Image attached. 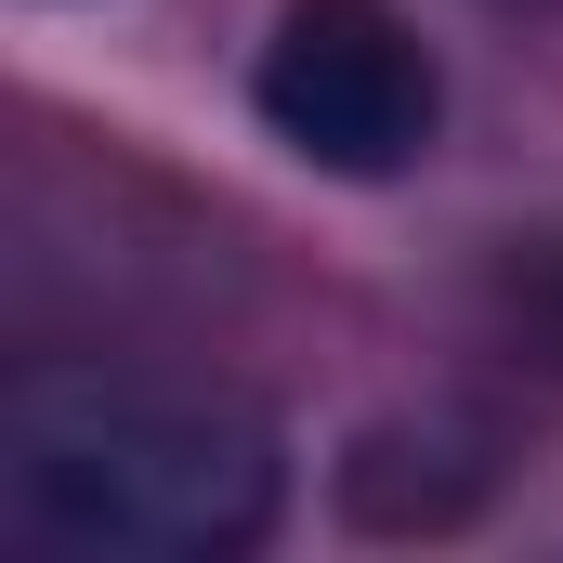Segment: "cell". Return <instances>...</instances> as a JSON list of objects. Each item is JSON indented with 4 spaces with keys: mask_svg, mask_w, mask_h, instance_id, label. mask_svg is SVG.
<instances>
[{
    "mask_svg": "<svg viewBox=\"0 0 563 563\" xmlns=\"http://www.w3.org/2000/svg\"><path fill=\"white\" fill-rule=\"evenodd\" d=\"M250 119L328 184H394L445 132V66L394 0H276L250 53Z\"/></svg>",
    "mask_w": 563,
    "mask_h": 563,
    "instance_id": "2",
    "label": "cell"
},
{
    "mask_svg": "<svg viewBox=\"0 0 563 563\" xmlns=\"http://www.w3.org/2000/svg\"><path fill=\"white\" fill-rule=\"evenodd\" d=\"M328 498L354 538H459L498 498V445L472 420H380L328 459Z\"/></svg>",
    "mask_w": 563,
    "mask_h": 563,
    "instance_id": "3",
    "label": "cell"
},
{
    "mask_svg": "<svg viewBox=\"0 0 563 563\" xmlns=\"http://www.w3.org/2000/svg\"><path fill=\"white\" fill-rule=\"evenodd\" d=\"M0 511L79 563H236L288 525V445L223 394L26 367L0 407Z\"/></svg>",
    "mask_w": 563,
    "mask_h": 563,
    "instance_id": "1",
    "label": "cell"
}]
</instances>
